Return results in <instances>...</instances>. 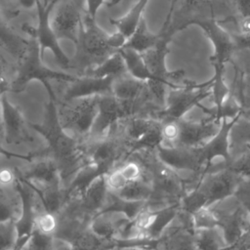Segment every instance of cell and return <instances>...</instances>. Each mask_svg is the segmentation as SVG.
Listing matches in <instances>:
<instances>
[{
    "mask_svg": "<svg viewBox=\"0 0 250 250\" xmlns=\"http://www.w3.org/2000/svg\"><path fill=\"white\" fill-rule=\"evenodd\" d=\"M27 125L46 140L48 151L58 164L62 183L73 178L75 173L87 162L74 136L62 126L56 102L49 100L43 123L27 122Z\"/></svg>",
    "mask_w": 250,
    "mask_h": 250,
    "instance_id": "obj_1",
    "label": "cell"
},
{
    "mask_svg": "<svg viewBox=\"0 0 250 250\" xmlns=\"http://www.w3.org/2000/svg\"><path fill=\"white\" fill-rule=\"evenodd\" d=\"M77 76L62 71L54 70L43 62V56L40 52L39 45L34 37L28 40L25 51L21 57L20 66L15 79L9 85V90L14 93H21L25 90L26 86L33 80L39 81L46 89L49 100L57 101L51 81L73 82Z\"/></svg>",
    "mask_w": 250,
    "mask_h": 250,
    "instance_id": "obj_2",
    "label": "cell"
},
{
    "mask_svg": "<svg viewBox=\"0 0 250 250\" xmlns=\"http://www.w3.org/2000/svg\"><path fill=\"white\" fill-rule=\"evenodd\" d=\"M244 180L229 167L206 171L197 187L181 201L180 208L188 213L232 195Z\"/></svg>",
    "mask_w": 250,
    "mask_h": 250,
    "instance_id": "obj_3",
    "label": "cell"
},
{
    "mask_svg": "<svg viewBox=\"0 0 250 250\" xmlns=\"http://www.w3.org/2000/svg\"><path fill=\"white\" fill-rule=\"evenodd\" d=\"M74 58L75 67L81 74L87 68L97 65L118 52L109 42V34L102 29L96 20L85 15L80 26Z\"/></svg>",
    "mask_w": 250,
    "mask_h": 250,
    "instance_id": "obj_4",
    "label": "cell"
},
{
    "mask_svg": "<svg viewBox=\"0 0 250 250\" xmlns=\"http://www.w3.org/2000/svg\"><path fill=\"white\" fill-rule=\"evenodd\" d=\"M212 86L213 77L204 83L186 79L185 85L170 88L164 107L158 112L156 118L159 120L182 118L188 110L212 95Z\"/></svg>",
    "mask_w": 250,
    "mask_h": 250,
    "instance_id": "obj_5",
    "label": "cell"
},
{
    "mask_svg": "<svg viewBox=\"0 0 250 250\" xmlns=\"http://www.w3.org/2000/svg\"><path fill=\"white\" fill-rule=\"evenodd\" d=\"M210 209L216 216L228 245L236 242L250 229V212L235 195H229L213 204Z\"/></svg>",
    "mask_w": 250,
    "mask_h": 250,
    "instance_id": "obj_6",
    "label": "cell"
},
{
    "mask_svg": "<svg viewBox=\"0 0 250 250\" xmlns=\"http://www.w3.org/2000/svg\"><path fill=\"white\" fill-rule=\"evenodd\" d=\"M59 1L60 0H51L42 3L38 0L36 5L37 25L36 27L26 28V31L37 41L42 56L46 50H50L58 64H60L61 67L67 69L70 67L71 62L61 48L59 38L57 37L50 21V14Z\"/></svg>",
    "mask_w": 250,
    "mask_h": 250,
    "instance_id": "obj_7",
    "label": "cell"
},
{
    "mask_svg": "<svg viewBox=\"0 0 250 250\" xmlns=\"http://www.w3.org/2000/svg\"><path fill=\"white\" fill-rule=\"evenodd\" d=\"M189 24L198 25L211 40L214 47V53L210 58V61L214 67V77L224 78L225 65L231 61V57L236 51L231 34L224 29L214 19L191 20L183 27Z\"/></svg>",
    "mask_w": 250,
    "mask_h": 250,
    "instance_id": "obj_8",
    "label": "cell"
},
{
    "mask_svg": "<svg viewBox=\"0 0 250 250\" xmlns=\"http://www.w3.org/2000/svg\"><path fill=\"white\" fill-rule=\"evenodd\" d=\"M99 96L65 102L59 110L62 126L71 135L90 134L98 110Z\"/></svg>",
    "mask_w": 250,
    "mask_h": 250,
    "instance_id": "obj_9",
    "label": "cell"
},
{
    "mask_svg": "<svg viewBox=\"0 0 250 250\" xmlns=\"http://www.w3.org/2000/svg\"><path fill=\"white\" fill-rule=\"evenodd\" d=\"M153 250H197L191 214L179 208L175 218L156 239Z\"/></svg>",
    "mask_w": 250,
    "mask_h": 250,
    "instance_id": "obj_10",
    "label": "cell"
},
{
    "mask_svg": "<svg viewBox=\"0 0 250 250\" xmlns=\"http://www.w3.org/2000/svg\"><path fill=\"white\" fill-rule=\"evenodd\" d=\"M138 110L137 106L121 102L112 94L99 96L97 115L90 136L100 141L104 140L118 120L132 117Z\"/></svg>",
    "mask_w": 250,
    "mask_h": 250,
    "instance_id": "obj_11",
    "label": "cell"
},
{
    "mask_svg": "<svg viewBox=\"0 0 250 250\" xmlns=\"http://www.w3.org/2000/svg\"><path fill=\"white\" fill-rule=\"evenodd\" d=\"M82 21L81 7L78 0H62L51 23L59 39L69 40L76 44Z\"/></svg>",
    "mask_w": 250,
    "mask_h": 250,
    "instance_id": "obj_12",
    "label": "cell"
},
{
    "mask_svg": "<svg viewBox=\"0 0 250 250\" xmlns=\"http://www.w3.org/2000/svg\"><path fill=\"white\" fill-rule=\"evenodd\" d=\"M225 119L212 118L204 121L179 119L181 134L178 146L200 147L208 144L222 129Z\"/></svg>",
    "mask_w": 250,
    "mask_h": 250,
    "instance_id": "obj_13",
    "label": "cell"
},
{
    "mask_svg": "<svg viewBox=\"0 0 250 250\" xmlns=\"http://www.w3.org/2000/svg\"><path fill=\"white\" fill-rule=\"evenodd\" d=\"M3 140L9 145H20L32 142L33 138L27 131L26 125L20 109L13 104L5 93L1 96Z\"/></svg>",
    "mask_w": 250,
    "mask_h": 250,
    "instance_id": "obj_14",
    "label": "cell"
},
{
    "mask_svg": "<svg viewBox=\"0 0 250 250\" xmlns=\"http://www.w3.org/2000/svg\"><path fill=\"white\" fill-rule=\"evenodd\" d=\"M111 94L121 102L136 105L139 109L146 103H152L159 108L152 100L146 82L139 80L128 73L114 78Z\"/></svg>",
    "mask_w": 250,
    "mask_h": 250,
    "instance_id": "obj_15",
    "label": "cell"
},
{
    "mask_svg": "<svg viewBox=\"0 0 250 250\" xmlns=\"http://www.w3.org/2000/svg\"><path fill=\"white\" fill-rule=\"evenodd\" d=\"M19 177L33 190H42L49 188L61 187L62 184L57 162L51 159L36 161Z\"/></svg>",
    "mask_w": 250,
    "mask_h": 250,
    "instance_id": "obj_16",
    "label": "cell"
},
{
    "mask_svg": "<svg viewBox=\"0 0 250 250\" xmlns=\"http://www.w3.org/2000/svg\"><path fill=\"white\" fill-rule=\"evenodd\" d=\"M115 77H95L80 75L70 82L71 85L64 92V102H70L77 99L103 96L111 94L112 83Z\"/></svg>",
    "mask_w": 250,
    "mask_h": 250,
    "instance_id": "obj_17",
    "label": "cell"
},
{
    "mask_svg": "<svg viewBox=\"0 0 250 250\" xmlns=\"http://www.w3.org/2000/svg\"><path fill=\"white\" fill-rule=\"evenodd\" d=\"M15 188L21 198V203L20 218L15 221L17 231L16 241L21 239H29L30 234L34 229L35 218L37 215L34 207V191L19 177V175L15 183Z\"/></svg>",
    "mask_w": 250,
    "mask_h": 250,
    "instance_id": "obj_18",
    "label": "cell"
},
{
    "mask_svg": "<svg viewBox=\"0 0 250 250\" xmlns=\"http://www.w3.org/2000/svg\"><path fill=\"white\" fill-rule=\"evenodd\" d=\"M110 169L87 161L73 176L69 186L64 191V203L66 200L80 198L87 188L101 176L106 175Z\"/></svg>",
    "mask_w": 250,
    "mask_h": 250,
    "instance_id": "obj_19",
    "label": "cell"
},
{
    "mask_svg": "<svg viewBox=\"0 0 250 250\" xmlns=\"http://www.w3.org/2000/svg\"><path fill=\"white\" fill-rule=\"evenodd\" d=\"M130 221L123 214L119 213H98L92 217L89 228L99 237L110 240L118 238Z\"/></svg>",
    "mask_w": 250,
    "mask_h": 250,
    "instance_id": "obj_20",
    "label": "cell"
},
{
    "mask_svg": "<svg viewBox=\"0 0 250 250\" xmlns=\"http://www.w3.org/2000/svg\"><path fill=\"white\" fill-rule=\"evenodd\" d=\"M108 188L106 186L105 175L98 178L83 193L80 199V209L83 213L87 215H93V217L99 213L104 206L107 195Z\"/></svg>",
    "mask_w": 250,
    "mask_h": 250,
    "instance_id": "obj_21",
    "label": "cell"
},
{
    "mask_svg": "<svg viewBox=\"0 0 250 250\" xmlns=\"http://www.w3.org/2000/svg\"><path fill=\"white\" fill-rule=\"evenodd\" d=\"M250 146V115L240 113L229 130V154Z\"/></svg>",
    "mask_w": 250,
    "mask_h": 250,
    "instance_id": "obj_22",
    "label": "cell"
},
{
    "mask_svg": "<svg viewBox=\"0 0 250 250\" xmlns=\"http://www.w3.org/2000/svg\"><path fill=\"white\" fill-rule=\"evenodd\" d=\"M161 33L154 34L147 28L145 18H143L135 31L127 38L123 47L131 48L141 54L153 48L160 40Z\"/></svg>",
    "mask_w": 250,
    "mask_h": 250,
    "instance_id": "obj_23",
    "label": "cell"
},
{
    "mask_svg": "<svg viewBox=\"0 0 250 250\" xmlns=\"http://www.w3.org/2000/svg\"><path fill=\"white\" fill-rule=\"evenodd\" d=\"M109 200L106 199L104 206L99 213H119L123 214L129 220H134L145 208H146V201H131L117 196L115 193L109 191ZM98 214V213H97Z\"/></svg>",
    "mask_w": 250,
    "mask_h": 250,
    "instance_id": "obj_24",
    "label": "cell"
},
{
    "mask_svg": "<svg viewBox=\"0 0 250 250\" xmlns=\"http://www.w3.org/2000/svg\"><path fill=\"white\" fill-rule=\"evenodd\" d=\"M148 1L149 0H138L123 17L109 19L110 23L116 26L118 32L128 38L135 31L141 20L144 18L143 14Z\"/></svg>",
    "mask_w": 250,
    "mask_h": 250,
    "instance_id": "obj_25",
    "label": "cell"
},
{
    "mask_svg": "<svg viewBox=\"0 0 250 250\" xmlns=\"http://www.w3.org/2000/svg\"><path fill=\"white\" fill-rule=\"evenodd\" d=\"M127 73L126 65L119 51L105 59L101 63L91 66L83 71L81 75L95 76V77H117Z\"/></svg>",
    "mask_w": 250,
    "mask_h": 250,
    "instance_id": "obj_26",
    "label": "cell"
},
{
    "mask_svg": "<svg viewBox=\"0 0 250 250\" xmlns=\"http://www.w3.org/2000/svg\"><path fill=\"white\" fill-rule=\"evenodd\" d=\"M197 250H226L229 245L219 226L194 229Z\"/></svg>",
    "mask_w": 250,
    "mask_h": 250,
    "instance_id": "obj_27",
    "label": "cell"
},
{
    "mask_svg": "<svg viewBox=\"0 0 250 250\" xmlns=\"http://www.w3.org/2000/svg\"><path fill=\"white\" fill-rule=\"evenodd\" d=\"M119 53L124 60L128 74L145 82H147L152 78L141 53L126 47H122L119 50Z\"/></svg>",
    "mask_w": 250,
    "mask_h": 250,
    "instance_id": "obj_28",
    "label": "cell"
},
{
    "mask_svg": "<svg viewBox=\"0 0 250 250\" xmlns=\"http://www.w3.org/2000/svg\"><path fill=\"white\" fill-rule=\"evenodd\" d=\"M118 157V146L113 141L102 140L94 147L87 161L112 169L114 162Z\"/></svg>",
    "mask_w": 250,
    "mask_h": 250,
    "instance_id": "obj_29",
    "label": "cell"
},
{
    "mask_svg": "<svg viewBox=\"0 0 250 250\" xmlns=\"http://www.w3.org/2000/svg\"><path fill=\"white\" fill-rule=\"evenodd\" d=\"M115 194L126 200L147 202L152 194V186L146 178L128 182Z\"/></svg>",
    "mask_w": 250,
    "mask_h": 250,
    "instance_id": "obj_30",
    "label": "cell"
},
{
    "mask_svg": "<svg viewBox=\"0 0 250 250\" xmlns=\"http://www.w3.org/2000/svg\"><path fill=\"white\" fill-rule=\"evenodd\" d=\"M27 42L12 30L0 14V46L4 47L15 57L21 58L25 51Z\"/></svg>",
    "mask_w": 250,
    "mask_h": 250,
    "instance_id": "obj_31",
    "label": "cell"
},
{
    "mask_svg": "<svg viewBox=\"0 0 250 250\" xmlns=\"http://www.w3.org/2000/svg\"><path fill=\"white\" fill-rule=\"evenodd\" d=\"M158 121L157 118L151 116H132L128 118L125 124V137L130 145L143 138Z\"/></svg>",
    "mask_w": 250,
    "mask_h": 250,
    "instance_id": "obj_32",
    "label": "cell"
},
{
    "mask_svg": "<svg viewBox=\"0 0 250 250\" xmlns=\"http://www.w3.org/2000/svg\"><path fill=\"white\" fill-rule=\"evenodd\" d=\"M227 167L239 175L244 181H250V146H244L229 154Z\"/></svg>",
    "mask_w": 250,
    "mask_h": 250,
    "instance_id": "obj_33",
    "label": "cell"
},
{
    "mask_svg": "<svg viewBox=\"0 0 250 250\" xmlns=\"http://www.w3.org/2000/svg\"><path fill=\"white\" fill-rule=\"evenodd\" d=\"M55 234L46 233L34 228L22 250H55Z\"/></svg>",
    "mask_w": 250,
    "mask_h": 250,
    "instance_id": "obj_34",
    "label": "cell"
},
{
    "mask_svg": "<svg viewBox=\"0 0 250 250\" xmlns=\"http://www.w3.org/2000/svg\"><path fill=\"white\" fill-rule=\"evenodd\" d=\"M191 218L194 229H208L218 226L216 216L208 206L201 207L191 213Z\"/></svg>",
    "mask_w": 250,
    "mask_h": 250,
    "instance_id": "obj_35",
    "label": "cell"
},
{
    "mask_svg": "<svg viewBox=\"0 0 250 250\" xmlns=\"http://www.w3.org/2000/svg\"><path fill=\"white\" fill-rule=\"evenodd\" d=\"M16 239L15 221L0 222V250H13Z\"/></svg>",
    "mask_w": 250,
    "mask_h": 250,
    "instance_id": "obj_36",
    "label": "cell"
},
{
    "mask_svg": "<svg viewBox=\"0 0 250 250\" xmlns=\"http://www.w3.org/2000/svg\"><path fill=\"white\" fill-rule=\"evenodd\" d=\"M59 220L55 214L43 212L41 214H37L35 218V224L34 228L46 232V233H53L55 234L57 229H58Z\"/></svg>",
    "mask_w": 250,
    "mask_h": 250,
    "instance_id": "obj_37",
    "label": "cell"
},
{
    "mask_svg": "<svg viewBox=\"0 0 250 250\" xmlns=\"http://www.w3.org/2000/svg\"><path fill=\"white\" fill-rule=\"evenodd\" d=\"M118 169L127 182H133L146 178L144 166L136 161L126 162Z\"/></svg>",
    "mask_w": 250,
    "mask_h": 250,
    "instance_id": "obj_38",
    "label": "cell"
},
{
    "mask_svg": "<svg viewBox=\"0 0 250 250\" xmlns=\"http://www.w3.org/2000/svg\"><path fill=\"white\" fill-rule=\"evenodd\" d=\"M9 221H15L14 208L3 189V187L0 186V222Z\"/></svg>",
    "mask_w": 250,
    "mask_h": 250,
    "instance_id": "obj_39",
    "label": "cell"
},
{
    "mask_svg": "<svg viewBox=\"0 0 250 250\" xmlns=\"http://www.w3.org/2000/svg\"><path fill=\"white\" fill-rule=\"evenodd\" d=\"M105 181L108 190L113 193L119 191L128 183L120 173L119 169L109 171L105 175Z\"/></svg>",
    "mask_w": 250,
    "mask_h": 250,
    "instance_id": "obj_40",
    "label": "cell"
},
{
    "mask_svg": "<svg viewBox=\"0 0 250 250\" xmlns=\"http://www.w3.org/2000/svg\"><path fill=\"white\" fill-rule=\"evenodd\" d=\"M86 1V15L96 20L98 11L102 6L112 7L121 2V0H85Z\"/></svg>",
    "mask_w": 250,
    "mask_h": 250,
    "instance_id": "obj_41",
    "label": "cell"
},
{
    "mask_svg": "<svg viewBox=\"0 0 250 250\" xmlns=\"http://www.w3.org/2000/svg\"><path fill=\"white\" fill-rule=\"evenodd\" d=\"M236 51L250 50V28L241 29L238 33L231 34Z\"/></svg>",
    "mask_w": 250,
    "mask_h": 250,
    "instance_id": "obj_42",
    "label": "cell"
},
{
    "mask_svg": "<svg viewBox=\"0 0 250 250\" xmlns=\"http://www.w3.org/2000/svg\"><path fill=\"white\" fill-rule=\"evenodd\" d=\"M235 52L241 55L240 61L243 62V66H237V67L241 70L245 80L250 86V50H238Z\"/></svg>",
    "mask_w": 250,
    "mask_h": 250,
    "instance_id": "obj_43",
    "label": "cell"
},
{
    "mask_svg": "<svg viewBox=\"0 0 250 250\" xmlns=\"http://www.w3.org/2000/svg\"><path fill=\"white\" fill-rule=\"evenodd\" d=\"M18 179V172L11 169H1L0 170V186L3 188L15 186Z\"/></svg>",
    "mask_w": 250,
    "mask_h": 250,
    "instance_id": "obj_44",
    "label": "cell"
},
{
    "mask_svg": "<svg viewBox=\"0 0 250 250\" xmlns=\"http://www.w3.org/2000/svg\"><path fill=\"white\" fill-rule=\"evenodd\" d=\"M243 20L250 18V0H233Z\"/></svg>",
    "mask_w": 250,
    "mask_h": 250,
    "instance_id": "obj_45",
    "label": "cell"
},
{
    "mask_svg": "<svg viewBox=\"0 0 250 250\" xmlns=\"http://www.w3.org/2000/svg\"><path fill=\"white\" fill-rule=\"evenodd\" d=\"M19 7V10H30L32 8L36 9L38 0H15Z\"/></svg>",
    "mask_w": 250,
    "mask_h": 250,
    "instance_id": "obj_46",
    "label": "cell"
},
{
    "mask_svg": "<svg viewBox=\"0 0 250 250\" xmlns=\"http://www.w3.org/2000/svg\"><path fill=\"white\" fill-rule=\"evenodd\" d=\"M0 154H5L8 157H18V158L27 159V160H30L32 157V155H21V154H16V153H12V152H7L6 150H4L1 147H0Z\"/></svg>",
    "mask_w": 250,
    "mask_h": 250,
    "instance_id": "obj_47",
    "label": "cell"
},
{
    "mask_svg": "<svg viewBox=\"0 0 250 250\" xmlns=\"http://www.w3.org/2000/svg\"><path fill=\"white\" fill-rule=\"evenodd\" d=\"M5 93V90L0 88V143L3 140V125H2V106H1V96Z\"/></svg>",
    "mask_w": 250,
    "mask_h": 250,
    "instance_id": "obj_48",
    "label": "cell"
},
{
    "mask_svg": "<svg viewBox=\"0 0 250 250\" xmlns=\"http://www.w3.org/2000/svg\"><path fill=\"white\" fill-rule=\"evenodd\" d=\"M111 250H151L149 248L141 247V246H124V247H117Z\"/></svg>",
    "mask_w": 250,
    "mask_h": 250,
    "instance_id": "obj_49",
    "label": "cell"
},
{
    "mask_svg": "<svg viewBox=\"0 0 250 250\" xmlns=\"http://www.w3.org/2000/svg\"><path fill=\"white\" fill-rule=\"evenodd\" d=\"M177 1H179V0H171V4L175 6L176 3H177ZM181 1H183V2L186 3L187 5H196V4L200 3V2H202L203 0H181Z\"/></svg>",
    "mask_w": 250,
    "mask_h": 250,
    "instance_id": "obj_50",
    "label": "cell"
},
{
    "mask_svg": "<svg viewBox=\"0 0 250 250\" xmlns=\"http://www.w3.org/2000/svg\"><path fill=\"white\" fill-rule=\"evenodd\" d=\"M246 28H250V18L243 20V21H242L241 29H246Z\"/></svg>",
    "mask_w": 250,
    "mask_h": 250,
    "instance_id": "obj_51",
    "label": "cell"
},
{
    "mask_svg": "<svg viewBox=\"0 0 250 250\" xmlns=\"http://www.w3.org/2000/svg\"><path fill=\"white\" fill-rule=\"evenodd\" d=\"M247 182V185H248V187H249V188H250V181H246Z\"/></svg>",
    "mask_w": 250,
    "mask_h": 250,
    "instance_id": "obj_52",
    "label": "cell"
}]
</instances>
